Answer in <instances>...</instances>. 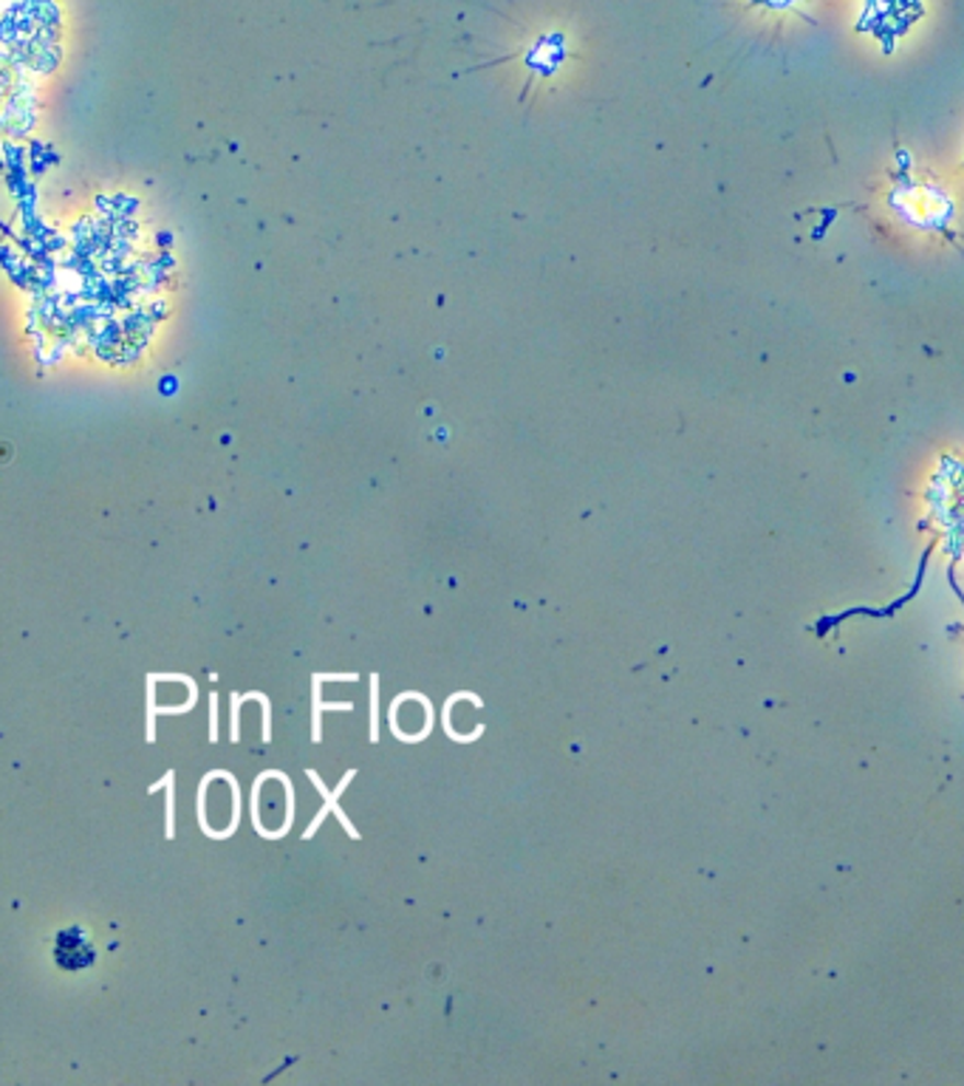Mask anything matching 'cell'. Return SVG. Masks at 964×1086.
Instances as JSON below:
<instances>
[{"label":"cell","mask_w":964,"mask_h":1086,"mask_svg":"<svg viewBox=\"0 0 964 1086\" xmlns=\"http://www.w3.org/2000/svg\"><path fill=\"white\" fill-rule=\"evenodd\" d=\"M54 959H57V965L68 973L86 971V968L94 965L97 951L91 937L86 934V928L80 926L63 928V931L57 934V942H54Z\"/></svg>","instance_id":"6da1fadb"}]
</instances>
